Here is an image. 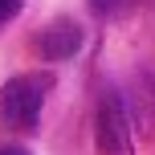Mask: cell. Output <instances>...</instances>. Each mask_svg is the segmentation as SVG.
<instances>
[{
    "mask_svg": "<svg viewBox=\"0 0 155 155\" xmlns=\"http://www.w3.org/2000/svg\"><path fill=\"white\" fill-rule=\"evenodd\" d=\"M49 94H53V74H16L0 86V123L8 131H33L41 123Z\"/></svg>",
    "mask_w": 155,
    "mask_h": 155,
    "instance_id": "1",
    "label": "cell"
},
{
    "mask_svg": "<svg viewBox=\"0 0 155 155\" xmlns=\"http://www.w3.org/2000/svg\"><path fill=\"white\" fill-rule=\"evenodd\" d=\"M94 143H98V155H135V123H131L123 90H114V86H106L98 94Z\"/></svg>",
    "mask_w": 155,
    "mask_h": 155,
    "instance_id": "2",
    "label": "cell"
},
{
    "mask_svg": "<svg viewBox=\"0 0 155 155\" xmlns=\"http://www.w3.org/2000/svg\"><path fill=\"white\" fill-rule=\"evenodd\" d=\"M33 49H37L45 61H65V57H74L78 49H82V25H78L74 16H57L45 29H37Z\"/></svg>",
    "mask_w": 155,
    "mask_h": 155,
    "instance_id": "3",
    "label": "cell"
},
{
    "mask_svg": "<svg viewBox=\"0 0 155 155\" xmlns=\"http://www.w3.org/2000/svg\"><path fill=\"white\" fill-rule=\"evenodd\" d=\"M123 98H127V110H131L135 135H139V139H151L155 135V78L147 70H139L131 78V90H127Z\"/></svg>",
    "mask_w": 155,
    "mask_h": 155,
    "instance_id": "4",
    "label": "cell"
},
{
    "mask_svg": "<svg viewBox=\"0 0 155 155\" xmlns=\"http://www.w3.org/2000/svg\"><path fill=\"white\" fill-rule=\"evenodd\" d=\"M86 4H90V12L102 16V21H118V16H127L139 0H86Z\"/></svg>",
    "mask_w": 155,
    "mask_h": 155,
    "instance_id": "5",
    "label": "cell"
},
{
    "mask_svg": "<svg viewBox=\"0 0 155 155\" xmlns=\"http://www.w3.org/2000/svg\"><path fill=\"white\" fill-rule=\"evenodd\" d=\"M21 8H25V0H0V29H4L8 21H16Z\"/></svg>",
    "mask_w": 155,
    "mask_h": 155,
    "instance_id": "6",
    "label": "cell"
},
{
    "mask_svg": "<svg viewBox=\"0 0 155 155\" xmlns=\"http://www.w3.org/2000/svg\"><path fill=\"white\" fill-rule=\"evenodd\" d=\"M0 155H29L25 147H16V143H4V147H0Z\"/></svg>",
    "mask_w": 155,
    "mask_h": 155,
    "instance_id": "7",
    "label": "cell"
}]
</instances>
